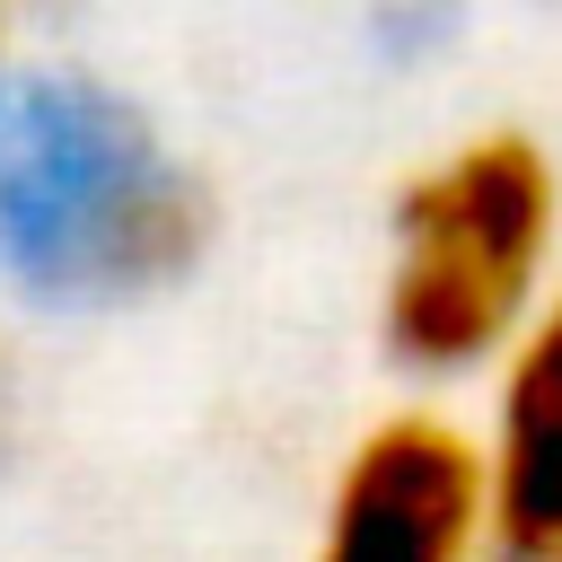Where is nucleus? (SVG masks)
I'll list each match as a JSON object with an SVG mask.
<instances>
[{
  "label": "nucleus",
  "instance_id": "1",
  "mask_svg": "<svg viewBox=\"0 0 562 562\" xmlns=\"http://www.w3.org/2000/svg\"><path fill=\"white\" fill-rule=\"evenodd\" d=\"M562 290V158L483 123L422 158L386 202L378 342L413 386L483 378Z\"/></svg>",
  "mask_w": 562,
  "mask_h": 562
},
{
  "label": "nucleus",
  "instance_id": "2",
  "mask_svg": "<svg viewBox=\"0 0 562 562\" xmlns=\"http://www.w3.org/2000/svg\"><path fill=\"white\" fill-rule=\"evenodd\" d=\"M0 255L53 299H149L211 255V193L132 114L35 97L0 140Z\"/></svg>",
  "mask_w": 562,
  "mask_h": 562
},
{
  "label": "nucleus",
  "instance_id": "3",
  "mask_svg": "<svg viewBox=\"0 0 562 562\" xmlns=\"http://www.w3.org/2000/svg\"><path fill=\"white\" fill-rule=\"evenodd\" d=\"M307 562H492L474 422L439 395L386 404L325 474Z\"/></svg>",
  "mask_w": 562,
  "mask_h": 562
},
{
  "label": "nucleus",
  "instance_id": "4",
  "mask_svg": "<svg viewBox=\"0 0 562 562\" xmlns=\"http://www.w3.org/2000/svg\"><path fill=\"white\" fill-rule=\"evenodd\" d=\"M474 448L492 501V562H562V290L483 369Z\"/></svg>",
  "mask_w": 562,
  "mask_h": 562
},
{
  "label": "nucleus",
  "instance_id": "5",
  "mask_svg": "<svg viewBox=\"0 0 562 562\" xmlns=\"http://www.w3.org/2000/svg\"><path fill=\"white\" fill-rule=\"evenodd\" d=\"M18 422H26V369H18V351L0 342V465H9V448H18Z\"/></svg>",
  "mask_w": 562,
  "mask_h": 562
},
{
  "label": "nucleus",
  "instance_id": "6",
  "mask_svg": "<svg viewBox=\"0 0 562 562\" xmlns=\"http://www.w3.org/2000/svg\"><path fill=\"white\" fill-rule=\"evenodd\" d=\"M9 18H18V0H0V61H9Z\"/></svg>",
  "mask_w": 562,
  "mask_h": 562
}]
</instances>
